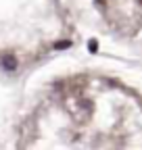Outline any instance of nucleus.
I'll return each mask as SVG.
<instances>
[{"label": "nucleus", "instance_id": "nucleus-3", "mask_svg": "<svg viewBox=\"0 0 142 150\" xmlns=\"http://www.w3.org/2000/svg\"><path fill=\"white\" fill-rule=\"evenodd\" d=\"M138 2H140V4H142V0H138Z\"/></svg>", "mask_w": 142, "mask_h": 150}, {"label": "nucleus", "instance_id": "nucleus-2", "mask_svg": "<svg viewBox=\"0 0 142 150\" xmlns=\"http://www.w3.org/2000/svg\"><path fill=\"white\" fill-rule=\"evenodd\" d=\"M69 46H71V42H59V44H57V48H59V50H63V48H69Z\"/></svg>", "mask_w": 142, "mask_h": 150}, {"label": "nucleus", "instance_id": "nucleus-1", "mask_svg": "<svg viewBox=\"0 0 142 150\" xmlns=\"http://www.w3.org/2000/svg\"><path fill=\"white\" fill-rule=\"evenodd\" d=\"M0 65H2L6 71H15L17 69V59L6 52V54H2V59H0Z\"/></svg>", "mask_w": 142, "mask_h": 150}]
</instances>
